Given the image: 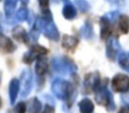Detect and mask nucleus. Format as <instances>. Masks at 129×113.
Masks as SVG:
<instances>
[{
    "instance_id": "f257e3e1",
    "label": "nucleus",
    "mask_w": 129,
    "mask_h": 113,
    "mask_svg": "<svg viewBox=\"0 0 129 113\" xmlns=\"http://www.w3.org/2000/svg\"><path fill=\"white\" fill-rule=\"evenodd\" d=\"M51 90L57 98L67 102L71 107L76 96V90L74 85L62 79H56L51 84Z\"/></svg>"
},
{
    "instance_id": "f03ea898",
    "label": "nucleus",
    "mask_w": 129,
    "mask_h": 113,
    "mask_svg": "<svg viewBox=\"0 0 129 113\" xmlns=\"http://www.w3.org/2000/svg\"><path fill=\"white\" fill-rule=\"evenodd\" d=\"M108 80H103L102 85L100 88L95 92V102L104 107L107 109L108 111H113L116 109L114 100H113L112 94L110 92V90L107 88Z\"/></svg>"
},
{
    "instance_id": "7ed1b4c3",
    "label": "nucleus",
    "mask_w": 129,
    "mask_h": 113,
    "mask_svg": "<svg viewBox=\"0 0 129 113\" xmlns=\"http://www.w3.org/2000/svg\"><path fill=\"white\" fill-rule=\"evenodd\" d=\"M53 70L60 74L73 73L77 70V67L70 59L67 58H55L52 61Z\"/></svg>"
},
{
    "instance_id": "20e7f679",
    "label": "nucleus",
    "mask_w": 129,
    "mask_h": 113,
    "mask_svg": "<svg viewBox=\"0 0 129 113\" xmlns=\"http://www.w3.org/2000/svg\"><path fill=\"white\" fill-rule=\"evenodd\" d=\"M103 80H101L98 72L88 73L84 78V91L86 94L95 92L102 85Z\"/></svg>"
},
{
    "instance_id": "39448f33",
    "label": "nucleus",
    "mask_w": 129,
    "mask_h": 113,
    "mask_svg": "<svg viewBox=\"0 0 129 113\" xmlns=\"http://www.w3.org/2000/svg\"><path fill=\"white\" fill-rule=\"evenodd\" d=\"M111 88L116 93H125L129 90V76L117 73L111 80Z\"/></svg>"
},
{
    "instance_id": "423d86ee",
    "label": "nucleus",
    "mask_w": 129,
    "mask_h": 113,
    "mask_svg": "<svg viewBox=\"0 0 129 113\" xmlns=\"http://www.w3.org/2000/svg\"><path fill=\"white\" fill-rule=\"evenodd\" d=\"M49 52V50L46 48L41 46L38 44H34L30 48V50L24 55L23 61L26 64H31L32 62H34L35 60H37L38 58L44 57L45 55H47Z\"/></svg>"
},
{
    "instance_id": "0eeeda50",
    "label": "nucleus",
    "mask_w": 129,
    "mask_h": 113,
    "mask_svg": "<svg viewBox=\"0 0 129 113\" xmlns=\"http://www.w3.org/2000/svg\"><path fill=\"white\" fill-rule=\"evenodd\" d=\"M101 27V39L103 41H107L111 36L116 37V27L107 17H103L100 20Z\"/></svg>"
},
{
    "instance_id": "6e6552de",
    "label": "nucleus",
    "mask_w": 129,
    "mask_h": 113,
    "mask_svg": "<svg viewBox=\"0 0 129 113\" xmlns=\"http://www.w3.org/2000/svg\"><path fill=\"white\" fill-rule=\"evenodd\" d=\"M120 50L121 47L117 37L111 36L106 41V56L110 61L114 62L116 60Z\"/></svg>"
},
{
    "instance_id": "1a4fd4ad",
    "label": "nucleus",
    "mask_w": 129,
    "mask_h": 113,
    "mask_svg": "<svg viewBox=\"0 0 129 113\" xmlns=\"http://www.w3.org/2000/svg\"><path fill=\"white\" fill-rule=\"evenodd\" d=\"M33 76L29 70H25L20 74V90L23 97L27 96L32 89Z\"/></svg>"
},
{
    "instance_id": "9d476101",
    "label": "nucleus",
    "mask_w": 129,
    "mask_h": 113,
    "mask_svg": "<svg viewBox=\"0 0 129 113\" xmlns=\"http://www.w3.org/2000/svg\"><path fill=\"white\" fill-rule=\"evenodd\" d=\"M118 23L116 26V37L119 34H126L129 32V17L127 15L121 14L117 20Z\"/></svg>"
},
{
    "instance_id": "9b49d317",
    "label": "nucleus",
    "mask_w": 129,
    "mask_h": 113,
    "mask_svg": "<svg viewBox=\"0 0 129 113\" xmlns=\"http://www.w3.org/2000/svg\"><path fill=\"white\" fill-rule=\"evenodd\" d=\"M35 69H36V73L37 75L38 80H43V77L47 73L49 69V64L48 61H47V58L45 57H42V58H38L36 60Z\"/></svg>"
},
{
    "instance_id": "f8f14e48",
    "label": "nucleus",
    "mask_w": 129,
    "mask_h": 113,
    "mask_svg": "<svg viewBox=\"0 0 129 113\" xmlns=\"http://www.w3.org/2000/svg\"><path fill=\"white\" fill-rule=\"evenodd\" d=\"M36 28L40 31L43 30V34H44L49 39L53 40V41H58L59 33L53 24H51V25H42L41 27H36Z\"/></svg>"
},
{
    "instance_id": "ddd939ff",
    "label": "nucleus",
    "mask_w": 129,
    "mask_h": 113,
    "mask_svg": "<svg viewBox=\"0 0 129 113\" xmlns=\"http://www.w3.org/2000/svg\"><path fill=\"white\" fill-rule=\"evenodd\" d=\"M16 49L13 42L9 37L0 34V50L4 53H12Z\"/></svg>"
},
{
    "instance_id": "4468645a",
    "label": "nucleus",
    "mask_w": 129,
    "mask_h": 113,
    "mask_svg": "<svg viewBox=\"0 0 129 113\" xmlns=\"http://www.w3.org/2000/svg\"><path fill=\"white\" fill-rule=\"evenodd\" d=\"M20 92V81L17 79H13L10 82L9 86V95H10V102L13 105L17 99V96Z\"/></svg>"
},
{
    "instance_id": "2eb2a0df",
    "label": "nucleus",
    "mask_w": 129,
    "mask_h": 113,
    "mask_svg": "<svg viewBox=\"0 0 129 113\" xmlns=\"http://www.w3.org/2000/svg\"><path fill=\"white\" fill-rule=\"evenodd\" d=\"M79 43V40L72 35L64 34L62 39V47L67 50H74L77 47Z\"/></svg>"
},
{
    "instance_id": "dca6fc26",
    "label": "nucleus",
    "mask_w": 129,
    "mask_h": 113,
    "mask_svg": "<svg viewBox=\"0 0 129 113\" xmlns=\"http://www.w3.org/2000/svg\"><path fill=\"white\" fill-rule=\"evenodd\" d=\"M13 35L17 41L24 43H27L29 42V39H30L27 33L22 27H15L13 30Z\"/></svg>"
},
{
    "instance_id": "f3484780",
    "label": "nucleus",
    "mask_w": 129,
    "mask_h": 113,
    "mask_svg": "<svg viewBox=\"0 0 129 113\" xmlns=\"http://www.w3.org/2000/svg\"><path fill=\"white\" fill-rule=\"evenodd\" d=\"M78 106H79L80 111L81 113H92L95 109L93 102L88 98H84L80 101Z\"/></svg>"
},
{
    "instance_id": "a211bd4d",
    "label": "nucleus",
    "mask_w": 129,
    "mask_h": 113,
    "mask_svg": "<svg viewBox=\"0 0 129 113\" xmlns=\"http://www.w3.org/2000/svg\"><path fill=\"white\" fill-rule=\"evenodd\" d=\"M27 113H40L42 110V102L37 98H32L27 106Z\"/></svg>"
},
{
    "instance_id": "6ab92c4d",
    "label": "nucleus",
    "mask_w": 129,
    "mask_h": 113,
    "mask_svg": "<svg viewBox=\"0 0 129 113\" xmlns=\"http://www.w3.org/2000/svg\"><path fill=\"white\" fill-rule=\"evenodd\" d=\"M118 65L124 71L129 72V52H122L118 56Z\"/></svg>"
},
{
    "instance_id": "aec40b11",
    "label": "nucleus",
    "mask_w": 129,
    "mask_h": 113,
    "mask_svg": "<svg viewBox=\"0 0 129 113\" xmlns=\"http://www.w3.org/2000/svg\"><path fill=\"white\" fill-rule=\"evenodd\" d=\"M64 16L68 20H72L74 16H75V10L73 6H66L64 10Z\"/></svg>"
},
{
    "instance_id": "412c9836",
    "label": "nucleus",
    "mask_w": 129,
    "mask_h": 113,
    "mask_svg": "<svg viewBox=\"0 0 129 113\" xmlns=\"http://www.w3.org/2000/svg\"><path fill=\"white\" fill-rule=\"evenodd\" d=\"M27 110V105L25 102H20L13 109V113H25Z\"/></svg>"
},
{
    "instance_id": "4be33fe9",
    "label": "nucleus",
    "mask_w": 129,
    "mask_h": 113,
    "mask_svg": "<svg viewBox=\"0 0 129 113\" xmlns=\"http://www.w3.org/2000/svg\"><path fill=\"white\" fill-rule=\"evenodd\" d=\"M54 112H55V109H54L53 106L47 103L46 105H45L43 110L42 111L41 113H54Z\"/></svg>"
},
{
    "instance_id": "5701e85b",
    "label": "nucleus",
    "mask_w": 129,
    "mask_h": 113,
    "mask_svg": "<svg viewBox=\"0 0 129 113\" xmlns=\"http://www.w3.org/2000/svg\"><path fill=\"white\" fill-rule=\"evenodd\" d=\"M121 98H122V101H123L125 104L129 105V90L127 92H125V93L123 94V95H122Z\"/></svg>"
},
{
    "instance_id": "b1692460",
    "label": "nucleus",
    "mask_w": 129,
    "mask_h": 113,
    "mask_svg": "<svg viewBox=\"0 0 129 113\" xmlns=\"http://www.w3.org/2000/svg\"><path fill=\"white\" fill-rule=\"evenodd\" d=\"M118 113H129V105H125L119 109Z\"/></svg>"
},
{
    "instance_id": "393cba45",
    "label": "nucleus",
    "mask_w": 129,
    "mask_h": 113,
    "mask_svg": "<svg viewBox=\"0 0 129 113\" xmlns=\"http://www.w3.org/2000/svg\"><path fill=\"white\" fill-rule=\"evenodd\" d=\"M1 104H2V102H1V98H0V107H1Z\"/></svg>"
}]
</instances>
